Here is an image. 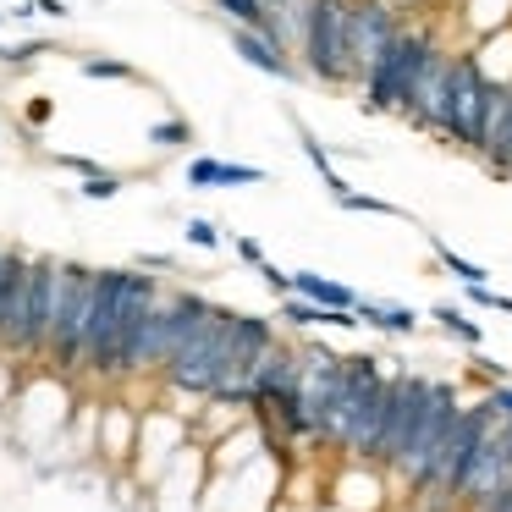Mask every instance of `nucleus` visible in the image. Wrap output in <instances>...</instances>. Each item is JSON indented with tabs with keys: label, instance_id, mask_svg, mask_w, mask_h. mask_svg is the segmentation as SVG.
Instances as JSON below:
<instances>
[{
	"label": "nucleus",
	"instance_id": "8",
	"mask_svg": "<svg viewBox=\"0 0 512 512\" xmlns=\"http://www.w3.org/2000/svg\"><path fill=\"white\" fill-rule=\"evenodd\" d=\"M347 6L353 0H309V34H303L298 67L314 83H347Z\"/></svg>",
	"mask_w": 512,
	"mask_h": 512
},
{
	"label": "nucleus",
	"instance_id": "31",
	"mask_svg": "<svg viewBox=\"0 0 512 512\" xmlns=\"http://www.w3.org/2000/svg\"><path fill=\"white\" fill-rule=\"evenodd\" d=\"M237 259H243V265H254V270H259V265H265V248H259L254 237H237Z\"/></svg>",
	"mask_w": 512,
	"mask_h": 512
},
{
	"label": "nucleus",
	"instance_id": "37",
	"mask_svg": "<svg viewBox=\"0 0 512 512\" xmlns=\"http://www.w3.org/2000/svg\"><path fill=\"white\" fill-rule=\"evenodd\" d=\"M397 6H419V0H397Z\"/></svg>",
	"mask_w": 512,
	"mask_h": 512
},
{
	"label": "nucleus",
	"instance_id": "30",
	"mask_svg": "<svg viewBox=\"0 0 512 512\" xmlns=\"http://www.w3.org/2000/svg\"><path fill=\"white\" fill-rule=\"evenodd\" d=\"M485 402L501 413V419H512V380H501V386H490V391H485Z\"/></svg>",
	"mask_w": 512,
	"mask_h": 512
},
{
	"label": "nucleus",
	"instance_id": "18",
	"mask_svg": "<svg viewBox=\"0 0 512 512\" xmlns=\"http://www.w3.org/2000/svg\"><path fill=\"white\" fill-rule=\"evenodd\" d=\"M292 292L309 303H325V309H358V292L336 276H320V270H292Z\"/></svg>",
	"mask_w": 512,
	"mask_h": 512
},
{
	"label": "nucleus",
	"instance_id": "20",
	"mask_svg": "<svg viewBox=\"0 0 512 512\" xmlns=\"http://www.w3.org/2000/svg\"><path fill=\"white\" fill-rule=\"evenodd\" d=\"M463 23H468V39L490 34V28L512 23V0H463Z\"/></svg>",
	"mask_w": 512,
	"mask_h": 512
},
{
	"label": "nucleus",
	"instance_id": "27",
	"mask_svg": "<svg viewBox=\"0 0 512 512\" xmlns=\"http://www.w3.org/2000/svg\"><path fill=\"white\" fill-rule=\"evenodd\" d=\"M182 237H188L193 248H221V226H215V221H204V215H193V221L182 226Z\"/></svg>",
	"mask_w": 512,
	"mask_h": 512
},
{
	"label": "nucleus",
	"instance_id": "14",
	"mask_svg": "<svg viewBox=\"0 0 512 512\" xmlns=\"http://www.w3.org/2000/svg\"><path fill=\"white\" fill-rule=\"evenodd\" d=\"M468 61H474V72L490 89H512V23L479 34L474 45H468Z\"/></svg>",
	"mask_w": 512,
	"mask_h": 512
},
{
	"label": "nucleus",
	"instance_id": "3",
	"mask_svg": "<svg viewBox=\"0 0 512 512\" xmlns=\"http://www.w3.org/2000/svg\"><path fill=\"white\" fill-rule=\"evenodd\" d=\"M496 419H501V413L490 408L485 397H479V402H463V413H457L452 435H446L441 452H435L430 474L413 485V512H457V485H463V474L474 468L479 446L490 441Z\"/></svg>",
	"mask_w": 512,
	"mask_h": 512
},
{
	"label": "nucleus",
	"instance_id": "1",
	"mask_svg": "<svg viewBox=\"0 0 512 512\" xmlns=\"http://www.w3.org/2000/svg\"><path fill=\"white\" fill-rule=\"evenodd\" d=\"M166 298L155 276L144 270H100L94 276V314H89V342H83V375H133V353L144 336L155 303Z\"/></svg>",
	"mask_w": 512,
	"mask_h": 512
},
{
	"label": "nucleus",
	"instance_id": "16",
	"mask_svg": "<svg viewBox=\"0 0 512 512\" xmlns=\"http://www.w3.org/2000/svg\"><path fill=\"white\" fill-rule=\"evenodd\" d=\"M138 413L133 408H122V402H111V408L100 413V452L111 457V463H133V452H138Z\"/></svg>",
	"mask_w": 512,
	"mask_h": 512
},
{
	"label": "nucleus",
	"instance_id": "11",
	"mask_svg": "<svg viewBox=\"0 0 512 512\" xmlns=\"http://www.w3.org/2000/svg\"><path fill=\"white\" fill-rule=\"evenodd\" d=\"M452 67H457V50L435 39V50L424 56L419 78H413V89H408V105H402V116H408L419 133H435V138H441L446 100H452Z\"/></svg>",
	"mask_w": 512,
	"mask_h": 512
},
{
	"label": "nucleus",
	"instance_id": "36",
	"mask_svg": "<svg viewBox=\"0 0 512 512\" xmlns=\"http://www.w3.org/2000/svg\"><path fill=\"white\" fill-rule=\"evenodd\" d=\"M314 512H342V507H336V501H320V507H314Z\"/></svg>",
	"mask_w": 512,
	"mask_h": 512
},
{
	"label": "nucleus",
	"instance_id": "25",
	"mask_svg": "<svg viewBox=\"0 0 512 512\" xmlns=\"http://www.w3.org/2000/svg\"><path fill=\"white\" fill-rule=\"evenodd\" d=\"M149 144L155 149H182V144H193V127L182 122V116H166V122L149 127Z\"/></svg>",
	"mask_w": 512,
	"mask_h": 512
},
{
	"label": "nucleus",
	"instance_id": "13",
	"mask_svg": "<svg viewBox=\"0 0 512 512\" xmlns=\"http://www.w3.org/2000/svg\"><path fill=\"white\" fill-rule=\"evenodd\" d=\"M292 391H303V347L276 336L265 347V358L254 364V408H265L276 397H292Z\"/></svg>",
	"mask_w": 512,
	"mask_h": 512
},
{
	"label": "nucleus",
	"instance_id": "24",
	"mask_svg": "<svg viewBox=\"0 0 512 512\" xmlns=\"http://www.w3.org/2000/svg\"><path fill=\"white\" fill-rule=\"evenodd\" d=\"M226 17H232V28H259V34H270V6L265 0H215Z\"/></svg>",
	"mask_w": 512,
	"mask_h": 512
},
{
	"label": "nucleus",
	"instance_id": "35",
	"mask_svg": "<svg viewBox=\"0 0 512 512\" xmlns=\"http://www.w3.org/2000/svg\"><path fill=\"white\" fill-rule=\"evenodd\" d=\"M496 309H501V314H512V298H507V292H496Z\"/></svg>",
	"mask_w": 512,
	"mask_h": 512
},
{
	"label": "nucleus",
	"instance_id": "15",
	"mask_svg": "<svg viewBox=\"0 0 512 512\" xmlns=\"http://www.w3.org/2000/svg\"><path fill=\"white\" fill-rule=\"evenodd\" d=\"M232 50L248 61V67L265 72V78H298V61H292L270 34H259V28H232Z\"/></svg>",
	"mask_w": 512,
	"mask_h": 512
},
{
	"label": "nucleus",
	"instance_id": "9",
	"mask_svg": "<svg viewBox=\"0 0 512 512\" xmlns=\"http://www.w3.org/2000/svg\"><path fill=\"white\" fill-rule=\"evenodd\" d=\"M485 116H490V83L474 72L468 50H457L452 67V100H446V122H441V144L457 155H479V138H485Z\"/></svg>",
	"mask_w": 512,
	"mask_h": 512
},
{
	"label": "nucleus",
	"instance_id": "26",
	"mask_svg": "<svg viewBox=\"0 0 512 512\" xmlns=\"http://www.w3.org/2000/svg\"><path fill=\"white\" fill-rule=\"evenodd\" d=\"M83 199H94V204H105V199H116L122 193V177H111V171H94V177H83Z\"/></svg>",
	"mask_w": 512,
	"mask_h": 512
},
{
	"label": "nucleus",
	"instance_id": "19",
	"mask_svg": "<svg viewBox=\"0 0 512 512\" xmlns=\"http://www.w3.org/2000/svg\"><path fill=\"white\" fill-rule=\"evenodd\" d=\"M358 320H364L369 331H380V336H413V331H419V314L402 309V303H369V298H358Z\"/></svg>",
	"mask_w": 512,
	"mask_h": 512
},
{
	"label": "nucleus",
	"instance_id": "12",
	"mask_svg": "<svg viewBox=\"0 0 512 512\" xmlns=\"http://www.w3.org/2000/svg\"><path fill=\"white\" fill-rule=\"evenodd\" d=\"M391 474L386 463H369V457H342L336 474L325 479V501H336L342 512H386L391 507Z\"/></svg>",
	"mask_w": 512,
	"mask_h": 512
},
{
	"label": "nucleus",
	"instance_id": "23",
	"mask_svg": "<svg viewBox=\"0 0 512 512\" xmlns=\"http://www.w3.org/2000/svg\"><path fill=\"white\" fill-rule=\"evenodd\" d=\"M435 265H441L446 276H457L463 287H474V281H490V270H485V265H474V259H463L452 243H441V237H435Z\"/></svg>",
	"mask_w": 512,
	"mask_h": 512
},
{
	"label": "nucleus",
	"instance_id": "28",
	"mask_svg": "<svg viewBox=\"0 0 512 512\" xmlns=\"http://www.w3.org/2000/svg\"><path fill=\"white\" fill-rule=\"evenodd\" d=\"M83 72H89V78H138L133 67H127V61H105V56H94V61H83Z\"/></svg>",
	"mask_w": 512,
	"mask_h": 512
},
{
	"label": "nucleus",
	"instance_id": "10",
	"mask_svg": "<svg viewBox=\"0 0 512 512\" xmlns=\"http://www.w3.org/2000/svg\"><path fill=\"white\" fill-rule=\"evenodd\" d=\"M501 490H512V419H496L490 441L479 446L474 468L457 485V512H490Z\"/></svg>",
	"mask_w": 512,
	"mask_h": 512
},
{
	"label": "nucleus",
	"instance_id": "29",
	"mask_svg": "<svg viewBox=\"0 0 512 512\" xmlns=\"http://www.w3.org/2000/svg\"><path fill=\"white\" fill-rule=\"evenodd\" d=\"M259 281H265V287L276 292V298H287V292H292V276H287V270H276V265H270V259H265V265H259Z\"/></svg>",
	"mask_w": 512,
	"mask_h": 512
},
{
	"label": "nucleus",
	"instance_id": "6",
	"mask_svg": "<svg viewBox=\"0 0 512 512\" xmlns=\"http://www.w3.org/2000/svg\"><path fill=\"white\" fill-rule=\"evenodd\" d=\"M457 413H463V391H457L452 380H435V391H430V402H424L419 424L408 430L402 452L386 463L391 485H397V490H408V496H413V485H419V479L430 474V463H435V452H441V441L452 435Z\"/></svg>",
	"mask_w": 512,
	"mask_h": 512
},
{
	"label": "nucleus",
	"instance_id": "21",
	"mask_svg": "<svg viewBox=\"0 0 512 512\" xmlns=\"http://www.w3.org/2000/svg\"><path fill=\"white\" fill-rule=\"evenodd\" d=\"M435 320H441V331L457 336L463 347H479V342H485V325H479L468 309H457V303H435Z\"/></svg>",
	"mask_w": 512,
	"mask_h": 512
},
{
	"label": "nucleus",
	"instance_id": "34",
	"mask_svg": "<svg viewBox=\"0 0 512 512\" xmlns=\"http://www.w3.org/2000/svg\"><path fill=\"white\" fill-rule=\"evenodd\" d=\"M490 512H512V490H501V496L490 501Z\"/></svg>",
	"mask_w": 512,
	"mask_h": 512
},
{
	"label": "nucleus",
	"instance_id": "32",
	"mask_svg": "<svg viewBox=\"0 0 512 512\" xmlns=\"http://www.w3.org/2000/svg\"><path fill=\"white\" fill-rule=\"evenodd\" d=\"M17 265V248H0V292H6V276H12Z\"/></svg>",
	"mask_w": 512,
	"mask_h": 512
},
{
	"label": "nucleus",
	"instance_id": "33",
	"mask_svg": "<svg viewBox=\"0 0 512 512\" xmlns=\"http://www.w3.org/2000/svg\"><path fill=\"white\" fill-rule=\"evenodd\" d=\"M34 6H39L45 17H67V0H34Z\"/></svg>",
	"mask_w": 512,
	"mask_h": 512
},
{
	"label": "nucleus",
	"instance_id": "5",
	"mask_svg": "<svg viewBox=\"0 0 512 512\" xmlns=\"http://www.w3.org/2000/svg\"><path fill=\"white\" fill-rule=\"evenodd\" d=\"M94 276L89 265H56V303H50V342L45 358L56 369H83V342H89L94 314Z\"/></svg>",
	"mask_w": 512,
	"mask_h": 512
},
{
	"label": "nucleus",
	"instance_id": "2",
	"mask_svg": "<svg viewBox=\"0 0 512 512\" xmlns=\"http://www.w3.org/2000/svg\"><path fill=\"white\" fill-rule=\"evenodd\" d=\"M56 265L61 259L17 254L6 292H0V347L17 358H45L50 342V303H56Z\"/></svg>",
	"mask_w": 512,
	"mask_h": 512
},
{
	"label": "nucleus",
	"instance_id": "38",
	"mask_svg": "<svg viewBox=\"0 0 512 512\" xmlns=\"http://www.w3.org/2000/svg\"><path fill=\"white\" fill-rule=\"evenodd\" d=\"M0 23H6V12H0Z\"/></svg>",
	"mask_w": 512,
	"mask_h": 512
},
{
	"label": "nucleus",
	"instance_id": "17",
	"mask_svg": "<svg viewBox=\"0 0 512 512\" xmlns=\"http://www.w3.org/2000/svg\"><path fill=\"white\" fill-rule=\"evenodd\" d=\"M254 182H270L265 166H232V160H188V188H254Z\"/></svg>",
	"mask_w": 512,
	"mask_h": 512
},
{
	"label": "nucleus",
	"instance_id": "4",
	"mask_svg": "<svg viewBox=\"0 0 512 512\" xmlns=\"http://www.w3.org/2000/svg\"><path fill=\"white\" fill-rule=\"evenodd\" d=\"M435 50V34L419 23H408L397 39L386 45V56L369 67V78L358 83V100H364L369 116H402V105H408V89L413 78H419L424 56Z\"/></svg>",
	"mask_w": 512,
	"mask_h": 512
},
{
	"label": "nucleus",
	"instance_id": "7",
	"mask_svg": "<svg viewBox=\"0 0 512 512\" xmlns=\"http://www.w3.org/2000/svg\"><path fill=\"white\" fill-rule=\"evenodd\" d=\"M408 28V6L397 0H353L347 6V83H364L369 67L386 56V45Z\"/></svg>",
	"mask_w": 512,
	"mask_h": 512
},
{
	"label": "nucleus",
	"instance_id": "22",
	"mask_svg": "<svg viewBox=\"0 0 512 512\" xmlns=\"http://www.w3.org/2000/svg\"><path fill=\"white\" fill-rule=\"evenodd\" d=\"M336 204H342L347 215H380V221H408V210H402V204H391V199H380V193H358V188H347V193H336Z\"/></svg>",
	"mask_w": 512,
	"mask_h": 512
}]
</instances>
